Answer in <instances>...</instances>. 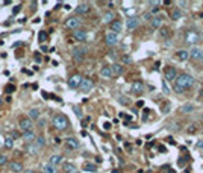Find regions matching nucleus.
Instances as JSON below:
<instances>
[{
  "label": "nucleus",
  "instance_id": "nucleus-41",
  "mask_svg": "<svg viewBox=\"0 0 203 173\" xmlns=\"http://www.w3.org/2000/svg\"><path fill=\"white\" fill-rule=\"evenodd\" d=\"M8 164V158H6L5 155H2L0 156V165H6Z\"/></svg>",
  "mask_w": 203,
  "mask_h": 173
},
{
  "label": "nucleus",
  "instance_id": "nucleus-6",
  "mask_svg": "<svg viewBox=\"0 0 203 173\" xmlns=\"http://www.w3.org/2000/svg\"><path fill=\"white\" fill-rule=\"evenodd\" d=\"M80 24H82V20H80L77 15H76V17H70V18L65 20V26H67L68 29H73V30L79 29Z\"/></svg>",
  "mask_w": 203,
  "mask_h": 173
},
{
  "label": "nucleus",
  "instance_id": "nucleus-30",
  "mask_svg": "<svg viewBox=\"0 0 203 173\" xmlns=\"http://www.w3.org/2000/svg\"><path fill=\"white\" fill-rule=\"evenodd\" d=\"M33 143L38 146V149H43L46 146V137L44 135H37V138H35V141H33Z\"/></svg>",
  "mask_w": 203,
  "mask_h": 173
},
{
  "label": "nucleus",
  "instance_id": "nucleus-42",
  "mask_svg": "<svg viewBox=\"0 0 203 173\" xmlns=\"http://www.w3.org/2000/svg\"><path fill=\"white\" fill-rule=\"evenodd\" d=\"M5 91H6V93H14V91H15V86H14V85H8V86L5 88Z\"/></svg>",
  "mask_w": 203,
  "mask_h": 173
},
{
  "label": "nucleus",
  "instance_id": "nucleus-8",
  "mask_svg": "<svg viewBox=\"0 0 203 173\" xmlns=\"http://www.w3.org/2000/svg\"><path fill=\"white\" fill-rule=\"evenodd\" d=\"M73 38L76 39V41H86V38H88V32L85 29H76L73 32Z\"/></svg>",
  "mask_w": 203,
  "mask_h": 173
},
{
  "label": "nucleus",
  "instance_id": "nucleus-4",
  "mask_svg": "<svg viewBox=\"0 0 203 173\" xmlns=\"http://www.w3.org/2000/svg\"><path fill=\"white\" fill-rule=\"evenodd\" d=\"M18 126H20V129H21L23 132H29V131H33V122L30 120L29 117H23V118H20V122H18Z\"/></svg>",
  "mask_w": 203,
  "mask_h": 173
},
{
  "label": "nucleus",
  "instance_id": "nucleus-46",
  "mask_svg": "<svg viewBox=\"0 0 203 173\" xmlns=\"http://www.w3.org/2000/svg\"><path fill=\"white\" fill-rule=\"evenodd\" d=\"M35 62L37 64L41 62V55H39V53H35Z\"/></svg>",
  "mask_w": 203,
  "mask_h": 173
},
{
  "label": "nucleus",
  "instance_id": "nucleus-48",
  "mask_svg": "<svg viewBox=\"0 0 203 173\" xmlns=\"http://www.w3.org/2000/svg\"><path fill=\"white\" fill-rule=\"evenodd\" d=\"M20 9H21V6H20V5H18V6H15V9L12 11V14H17V12H20Z\"/></svg>",
  "mask_w": 203,
  "mask_h": 173
},
{
  "label": "nucleus",
  "instance_id": "nucleus-11",
  "mask_svg": "<svg viewBox=\"0 0 203 173\" xmlns=\"http://www.w3.org/2000/svg\"><path fill=\"white\" fill-rule=\"evenodd\" d=\"M65 146H67V149H70V150H76L80 146V143H79L77 138L68 137V138H65Z\"/></svg>",
  "mask_w": 203,
  "mask_h": 173
},
{
  "label": "nucleus",
  "instance_id": "nucleus-27",
  "mask_svg": "<svg viewBox=\"0 0 203 173\" xmlns=\"http://www.w3.org/2000/svg\"><path fill=\"white\" fill-rule=\"evenodd\" d=\"M62 169L65 173H77V169H76V165H74L73 163H65L62 165Z\"/></svg>",
  "mask_w": 203,
  "mask_h": 173
},
{
  "label": "nucleus",
  "instance_id": "nucleus-1",
  "mask_svg": "<svg viewBox=\"0 0 203 173\" xmlns=\"http://www.w3.org/2000/svg\"><path fill=\"white\" fill-rule=\"evenodd\" d=\"M174 84L179 85L180 88H184L186 91V90L193 88V86L195 85V79L191 75H188V73H182V75H177V79H176Z\"/></svg>",
  "mask_w": 203,
  "mask_h": 173
},
{
  "label": "nucleus",
  "instance_id": "nucleus-35",
  "mask_svg": "<svg viewBox=\"0 0 203 173\" xmlns=\"http://www.w3.org/2000/svg\"><path fill=\"white\" fill-rule=\"evenodd\" d=\"M5 147L6 149H12V147H14V140H12L11 137H8L5 140Z\"/></svg>",
  "mask_w": 203,
  "mask_h": 173
},
{
  "label": "nucleus",
  "instance_id": "nucleus-17",
  "mask_svg": "<svg viewBox=\"0 0 203 173\" xmlns=\"http://www.w3.org/2000/svg\"><path fill=\"white\" fill-rule=\"evenodd\" d=\"M112 21H115V14H114V12H105L103 17H102V23L111 24Z\"/></svg>",
  "mask_w": 203,
  "mask_h": 173
},
{
  "label": "nucleus",
  "instance_id": "nucleus-22",
  "mask_svg": "<svg viewBox=\"0 0 203 173\" xmlns=\"http://www.w3.org/2000/svg\"><path fill=\"white\" fill-rule=\"evenodd\" d=\"M100 76H102V78H106V79L112 78V73H111V65H103V67L100 69Z\"/></svg>",
  "mask_w": 203,
  "mask_h": 173
},
{
  "label": "nucleus",
  "instance_id": "nucleus-3",
  "mask_svg": "<svg viewBox=\"0 0 203 173\" xmlns=\"http://www.w3.org/2000/svg\"><path fill=\"white\" fill-rule=\"evenodd\" d=\"M86 53H88V49H86V47H82V46H77V47H74V49H73V52H71V56H73V59H74V61L80 62V61H84V59L86 58Z\"/></svg>",
  "mask_w": 203,
  "mask_h": 173
},
{
  "label": "nucleus",
  "instance_id": "nucleus-50",
  "mask_svg": "<svg viewBox=\"0 0 203 173\" xmlns=\"http://www.w3.org/2000/svg\"><path fill=\"white\" fill-rule=\"evenodd\" d=\"M105 129H111V123L106 122V123H105Z\"/></svg>",
  "mask_w": 203,
  "mask_h": 173
},
{
  "label": "nucleus",
  "instance_id": "nucleus-10",
  "mask_svg": "<svg viewBox=\"0 0 203 173\" xmlns=\"http://www.w3.org/2000/svg\"><path fill=\"white\" fill-rule=\"evenodd\" d=\"M105 39H106V44L109 46V47H114V46L118 44V35L114 34V32H108Z\"/></svg>",
  "mask_w": 203,
  "mask_h": 173
},
{
  "label": "nucleus",
  "instance_id": "nucleus-55",
  "mask_svg": "<svg viewBox=\"0 0 203 173\" xmlns=\"http://www.w3.org/2000/svg\"><path fill=\"white\" fill-rule=\"evenodd\" d=\"M112 173H120L118 170H112Z\"/></svg>",
  "mask_w": 203,
  "mask_h": 173
},
{
  "label": "nucleus",
  "instance_id": "nucleus-23",
  "mask_svg": "<svg viewBox=\"0 0 203 173\" xmlns=\"http://www.w3.org/2000/svg\"><path fill=\"white\" fill-rule=\"evenodd\" d=\"M26 152H28L29 155H37L39 152V149L35 143H29V144H26Z\"/></svg>",
  "mask_w": 203,
  "mask_h": 173
},
{
  "label": "nucleus",
  "instance_id": "nucleus-9",
  "mask_svg": "<svg viewBox=\"0 0 203 173\" xmlns=\"http://www.w3.org/2000/svg\"><path fill=\"white\" fill-rule=\"evenodd\" d=\"M82 76L80 75H73L70 79H68V86L70 88H73V90H76V88H79V85H80V82H82Z\"/></svg>",
  "mask_w": 203,
  "mask_h": 173
},
{
  "label": "nucleus",
  "instance_id": "nucleus-38",
  "mask_svg": "<svg viewBox=\"0 0 203 173\" xmlns=\"http://www.w3.org/2000/svg\"><path fill=\"white\" fill-rule=\"evenodd\" d=\"M38 39H39V43H44L46 39H47V34H46L44 30H41V32H39V35H38Z\"/></svg>",
  "mask_w": 203,
  "mask_h": 173
},
{
  "label": "nucleus",
  "instance_id": "nucleus-37",
  "mask_svg": "<svg viewBox=\"0 0 203 173\" xmlns=\"http://www.w3.org/2000/svg\"><path fill=\"white\" fill-rule=\"evenodd\" d=\"M152 18H153V15L150 14V11H148V12H144V14H143V17H141L139 20H146V21H152Z\"/></svg>",
  "mask_w": 203,
  "mask_h": 173
},
{
  "label": "nucleus",
  "instance_id": "nucleus-40",
  "mask_svg": "<svg viewBox=\"0 0 203 173\" xmlns=\"http://www.w3.org/2000/svg\"><path fill=\"white\" fill-rule=\"evenodd\" d=\"M162 90H164L165 94H170V88H168V85H167V81H162Z\"/></svg>",
  "mask_w": 203,
  "mask_h": 173
},
{
  "label": "nucleus",
  "instance_id": "nucleus-56",
  "mask_svg": "<svg viewBox=\"0 0 203 173\" xmlns=\"http://www.w3.org/2000/svg\"><path fill=\"white\" fill-rule=\"evenodd\" d=\"M202 122H203V116H202Z\"/></svg>",
  "mask_w": 203,
  "mask_h": 173
},
{
  "label": "nucleus",
  "instance_id": "nucleus-45",
  "mask_svg": "<svg viewBox=\"0 0 203 173\" xmlns=\"http://www.w3.org/2000/svg\"><path fill=\"white\" fill-rule=\"evenodd\" d=\"M118 100H120L121 103H130V100H129V99H127V97H120Z\"/></svg>",
  "mask_w": 203,
  "mask_h": 173
},
{
  "label": "nucleus",
  "instance_id": "nucleus-15",
  "mask_svg": "<svg viewBox=\"0 0 203 173\" xmlns=\"http://www.w3.org/2000/svg\"><path fill=\"white\" fill-rule=\"evenodd\" d=\"M90 5L88 3H80V5H77V8L74 9L76 11V14L77 15H84V14H88V12H90Z\"/></svg>",
  "mask_w": 203,
  "mask_h": 173
},
{
  "label": "nucleus",
  "instance_id": "nucleus-51",
  "mask_svg": "<svg viewBox=\"0 0 203 173\" xmlns=\"http://www.w3.org/2000/svg\"><path fill=\"white\" fill-rule=\"evenodd\" d=\"M189 132H191V134H193V132H195V126H191V128H189Z\"/></svg>",
  "mask_w": 203,
  "mask_h": 173
},
{
  "label": "nucleus",
  "instance_id": "nucleus-25",
  "mask_svg": "<svg viewBox=\"0 0 203 173\" xmlns=\"http://www.w3.org/2000/svg\"><path fill=\"white\" fill-rule=\"evenodd\" d=\"M176 56H177V59L180 62H184V61H186V59L189 58V52L188 50H177V52H176Z\"/></svg>",
  "mask_w": 203,
  "mask_h": 173
},
{
  "label": "nucleus",
  "instance_id": "nucleus-19",
  "mask_svg": "<svg viewBox=\"0 0 203 173\" xmlns=\"http://www.w3.org/2000/svg\"><path fill=\"white\" fill-rule=\"evenodd\" d=\"M9 170L12 173H21L23 172V164L21 163H18V161H12L9 164Z\"/></svg>",
  "mask_w": 203,
  "mask_h": 173
},
{
  "label": "nucleus",
  "instance_id": "nucleus-53",
  "mask_svg": "<svg viewBox=\"0 0 203 173\" xmlns=\"http://www.w3.org/2000/svg\"><path fill=\"white\" fill-rule=\"evenodd\" d=\"M200 62H203V50H202V55H200V59H199Z\"/></svg>",
  "mask_w": 203,
  "mask_h": 173
},
{
  "label": "nucleus",
  "instance_id": "nucleus-14",
  "mask_svg": "<svg viewBox=\"0 0 203 173\" xmlns=\"http://www.w3.org/2000/svg\"><path fill=\"white\" fill-rule=\"evenodd\" d=\"M138 26H139V18H138V17H130V18L126 21V29H129V30L137 29Z\"/></svg>",
  "mask_w": 203,
  "mask_h": 173
},
{
  "label": "nucleus",
  "instance_id": "nucleus-26",
  "mask_svg": "<svg viewBox=\"0 0 203 173\" xmlns=\"http://www.w3.org/2000/svg\"><path fill=\"white\" fill-rule=\"evenodd\" d=\"M200 55H202V49L195 47V46L191 49V52H189V56H191L193 59H195V61H199V59H200Z\"/></svg>",
  "mask_w": 203,
  "mask_h": 173
},
{
  "label": "nucleus",
  "instance_id": "nucleus-18",
  "mask_svg": "<svg viewBox=\"0 0 203 173\" xmlns=\"http://www.w3.org/2000/svg\"><path fill=\"white\" fill-rule=\"evenodd\" d=\"M123 65L121 64H112L111 65V73H112V76H120V75H123Z\"/></svg>",
  "mask_w": 203,
  "mask_h": 173
},
{
  "label": "nucleus",
  "instance_id": "nucleus-43",
  "mask_svg": "<svg viewBox=\"0 0 203 173\" xmlns=\"http://www.w3.org/2000/svg\"><path fill=\"white\" fill-rule=\"evenodd\" d=\"M162 112H168L170 111V103H164V108H161Z\"/></svg>",
  "mask_w": 203,
  "mask_h": 173
},
{
  "label": "nucleus",
  "instance_id": "nucleus-13",
  "mask_svg": "<svg viewBox=\"0 0 203 173\" xmlns=\"http://www.w3.org/2000/svg\"><path fill=\"white\" fill-rule=\"evenodd\" d=\"M132 93H133V94H143V93H144V84H143V81H135L132 84Z\"/></svg>",
  "mask_w": 203,
  "mask_h": 173
},
{
  "label": "nucleus",
  "instance_id": "nucleus-54",
  "mask_svg": "<svg viewBox=\"0 0 203 173\" xmlns=\"http://www.w3.org/2000/svg\"><path fill=\"white\" fill-rule=\"evenodd\" d=\"M199 96H200V97H203V88H202V90L199 91Z\"/></svg>",
  "mask_w": 203,
  "mask_h": 173
},
{
  "label": "nucleus",
  "instance_id": "nucleus-39",
  "mask_svg": "<svg viewBox=\"0 0 203 173\" xmlns=\"http://www.w3.org/2000/svg\"><path fill=\"white\" fill-rule=\"evenodd\" d=\"M173 88H174V93H177V94H184V93H185L184 88H180V86L176 85V84H173Z\"/></svg>",
  "mask_w": 203,
  "mask_h": 173
},
{
  "label": "nucleus",
  "instance_id": "nucleus-44",
  "mask_svg": "<svg viewBox=\"0 0 203 173\" xmlns=\"http://www.w3.org/2000/svg\"><path fill=\"white\" fill-rule=\"evenodd\" d=\"M168 32H170V30H168L167 28H164V29H161V37H168Z\"/></svg>",
  "mask_w": 203,
  "mask_h": 173
},
{
  "label": "nucleus",
  "instance_id": "nucleus-36",
  "mask_svg": "<svg viewBox=\"0 0 203 173\" xmlns=\"http://www.w3.org/2000/svg\"><path fill=\"white\" fill-rule=\"evenodd\" d=\"M121 62H123V64H132L133 59L130 58V55H123V56H121Z\"/></svg>",
  "mask_w": 203,
  "mask_h": 173
},
{
  "label": "nucleus",
  "instance_id": "nucleus-24",
  "mask_svg": "<svg viewBox=\"0 0 203 173\" xmlns=\"http://www.w3.org/2000/svg\"><path fill=\"white\" fill-rule=\"evenodd\" d=\"M194 109H195V106H194L193 103H184V105H182L180 108H179V111L182 112V114H188V112H193Z\"/></svg>",
  "mask_w": 203,
  "mask_h": 173
},
{
  "label": "nucleus",
  "instance_id": "nucleus-21",
  "mask_svg": "<svg viewBox=\"0 0 203 173\" xmlns=\"http://www.w3.org/2000/svg\"><path fill=\"white\" fill-rule=\"evenodd\" d=\"M35 138H37V134H35V132H33V131H29V132H23V140H24V141L26 143H33V141H35Z\"/></svg>",
  "mask_w": 203,
  "mask_h": 173
},
{
  "label": "nucleus",
  "instance_id": "nucleus-2",
  "mask_svg": "<svg viewBox=\"0 0 203 173\" xmlns=\"http://www.w3.org/2000/svg\"><path fill=\"white\" fill-rule=\"evenodd\" d=\"M68 118H67L64 114H58L53 117V126H55V129L58 131H65L67 128H68Z\"/></svg>",
  "mask_w": 203,
  "mask_h": 173
},
{
  "label": "nucleus",
  "instance_id": "nucleus-29",
  "mask_svg": "<svg viewBox=\"0 0 203 173\" xmlns=\"http://www.w3.org/2000/svg\"><path fill=\"white\" fill-rule=\"evenodd\" d=\"M39 116H41V112H39L38 108H32V109L29 111V118H30L32 122H33V120H38Z\"/></svg>",
  "mask_w": 203,
  "mask_h": 173
},
{
  "label": "nucleus",
  "instance_id": "nucleus-16",
  "mask_svg": "<svg viewBox=\"0 0 203 173\" xmlns=\"http://www.w3.org/2000/svg\"><path fill=\"white\" fill-rule=\"evenodd\" d=\"M109 26H111V32H114V34H117V35L120 34L121 30H123V23H121L120 20H115V21H112Z\"/></svg>",
  "mask_w": 203,
  "mask_h": 173
},
{
  "label": "nucleus",
  "instance_id": "nucleus-28",
  "mask_svg": "<svg viewBox=\"0 0 203 173\" xmlns=\"http://www.w3.org/2000/svg\"><path fill=\"white\" fill-rule=\"evenodd\" d=\"M162 26V17H153L150 21V28L152 29H158Z\"/></svg>",
  "mask_w": 203,
  "mask_h": 173
},
{
  "label": "nucleus",
  "instance_id": "nucleus-34",
  "mask_svg": "<svg viewBox=\"0 0 203 173\" xmlns=\"http://www.w3.org/2000/svg\"><path fill=\"white\" fill-rule=\"evenodd\" d=\"M73 112H74V114H76L79 118H82V117H84L82 109H80V106H77V105H73Z\"/></svg>",
  "mask_w": 203,
  "mask_h": 173
},
{
  "label": "nucleus",
  "instance_id": "nucleus-7",
  "mask_svg": "<svg viewBox=\"0 0 203 173\" xmlns=\"http://www.w3.org/2000/svg\"><path fill=\"white\" fill-rule=\"evenodd\" d=\"M93 88H94L93 79H90V78H84V79H82V82H80V85H79V90L82 91V93H90Z\"/></svg>",
  "mask_w": 203,
  "mask_h": 173
},
{
  "label": "nucleus",
  "instance_id": "nucleus-31",
  "mask_svg": "<svg viewBox=\"0 0 203 173\" xmlns=\"http://www.w3.org/2000/svg\"><path fill=\"white\" fill-rule=\"evenodd\" d=\"M182 11L179 9V8H174L173 11H171V20H174V21H177V20H180L182 18Z\"/></svg>",
  "mask_w": 203,
  "mask_h": 173
},
{
  "label": "nucleus",
  "instance_id": "nucleus-47",
  "mask_svg": "<svg viewBox=\"0 0 203 173\" xmlns=\"http://www.w3.org/2000/svg\"><path fill=\"white\" fill-rule=\"evenodd\" d=\"M156 12H159V8H158V6H155V8H153V9L150 11V14L153 15V14H156Z\"/></svg>",
  "mask_w": 203,
  "mask_h": 173
},
{
  "label": "nucleus",
  "instance_id": "nucleus-49",
  "mask_svg": "<svg viewBox=\"0 0 203 173\" xmlns=\"http://www.w3.org/2000/svg\"><path fill=\"white\" fill-rule=\"evenodd\" d=\"M195 146H197V147H199V149H203V141H199V143H197V144H195Z\"/></svg>",
  "mask_w": 203,
  "mask_h": 173
},
{
  "label": "nucleus",
  "instance_id": "nucleus-33",
  "mask_svg": "<svg viewBox=\"0 0 203 173\" xmlns=\"http://www.w3.org/2000/svg\"><path fill=\"white\" fill-rule=\"evenodd\" d=\"M43 170H44V173H56V167H53L50 164H46L43 167Z\"/></svg>",
  "mask_w": 203,
  "mask_h": 173
},
{
  "label": "nucleus",
  "instance_id": "nucleus-5",
  "mask_svg": "<svg viewBox=\"0 0 203 173\" xmlns=\"http://www.w3.org/2000/svg\"><path fill=\"white\" fill-rule=\"evenodd\" d=\"M164 76H165V81L167 82H176V79H177V70L174 67H165L164 70Z\"/></svg>",
  "mask_w": 203,
  "mask_h": 173
},
{
  "label": "nucleus",
  "instance_id": "nucleus-52",
  "mask_svg": "<svg viewBox=\"0 0 203 173\" xmlns=\"http://www.w3.org/2000/svg\"><path fill=\"white\" fill-rule=\"evenodd\" d=\"M21 173H35V172H33V170H23Z\"/></svg>",
  "mask_w": 203,
  "mask_h": 173
},
{
  "label": "nucleus",
  "instance_id": "nucleus-20",
  "mask_svg": "<svg viewBox=\"0 0 203 173\" xmlns=\"http://www.w3.org/2000/svg\"><path fill=\"white\" fill-rule=\"evenodd\" d=\"M200 39V35L195 34V32H188L186 34V43L188 44H195Z\"/></svg>",
  "mask_w": 203,
  "mask_h": 173
},
{
  "label": "nucleus",
  "instance_id": "nucleus-32",
  "mask_svg": "<svg viewBox=\"0 0 203 173\" xmlns=\"http://www.w3.org/2000/svg\"><path fill=\"white\" fill-rule=\"evenodd\" d=\"M85 172H91V173H96L97 172V165L96 164H91V163H86L84 164V167H82Z\"/></svg>",
  "mask_w": 203,
  "mask_h": 173
},
{
  "label": "nucleus",
  "instance_id": "nucleus-12",
  "mask_svg": "<svg viewBox=\"0 0 203 173\" xmlns=\"http://www.w3.org/2000/svg\"><path fill=\"white\" fill-rule=\"evenodd\" d=\"M64 161V156L61 154H53L50 158H49V164L53 165V167H56V165H61V163Z\"/></svg>",
  "mask_w": 203,
  "mask_h": 173
}]
</instances>
